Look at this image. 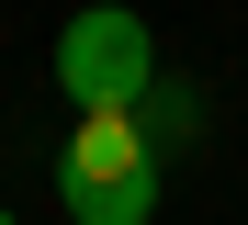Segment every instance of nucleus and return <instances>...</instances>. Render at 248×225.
<instances>
[{
  "label": "nucleus",
  "mask_w": 248,
  "mask_h": 225,
  "mask_svg": "<svg viewBox=\"0 0 248 225\" xmlns=\"http://www.w3.org/2000/svg\"><path fill=\"white\" fill-rule=\"evenodd\" d=\"M158 135L147 113H79L68 124V147H57V203L68 225H147L158 214Z\"/></svg>",
  "instance_id": "obj_1"
},
{
  "label": "nucleus",
  "mask_w": 248,
  "mask_h": 225,
  "mask_svg": "<svg viewBox=\"0 0 248 225\" xmlns=\"http://www.w3.org/2000/svg\"><path fill=\"white\" fill-rule=\"evenodd\" d=\"M57 90L68 113H147L158 102V34L124 0H79L57 23Z\"/></svg>",
  "instance_id": "obj_2"
},
{
  "label": "nucleus",
  "mask_w": 248,
  "mask_h": 225,
  "mask_svg": "<svg viewBox=\"0 0 248 225\" xmlns=\"http://www.w3.org/2000/svg\"><path fill=\"white\" fill-rule=\"evenodd\" d=\"M0 225H23V214H12V203H0Z\"/></svg>",
  "instance_id": "obj_3"
}]
</instances>
